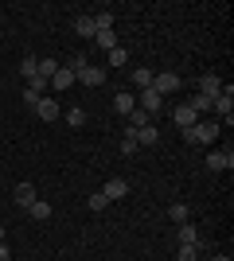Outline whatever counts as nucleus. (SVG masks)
I'll return each mask as SVG.
<instances>
[{
  "instance_id": "obj_27",
  "label": "nucleus",
  "mask_w": 234,
  "mask_h": 261,
  "mask_svg": "<svg viewBox=\"0 0 234 261\" xmlns=\"http://www.w3.org/2000/svg\"><path fill=\"white\" fill-rule=\"evenodd\" d=\"M195 253H199V246H179V250H176V261H195Z\"/></svg>"
},
{
  "instance_id": "obj_25",
  "label": "nucleus",
  "mask_w": 234,
  "mask_h": 261,
  "mask_svg": "<svg viewBox=\"0 0 234 261\" xmlns=\"http://www.w3.org/2000/svg\"><path fill=\"white\" fill-rule=\"evenodd\" d=\"M129 63V51H125V47H113L110 51V66H125Z\"/></svg>"
},
{
  "instance_id": "obj_21",
  "label": "nucleus",
  "mask_w": 234,
  "mask_h": 261,
  "mask_svg": "<svg viewBox=\"0 0 234 261\" xmlns=\"http://www.w3.org/2000/svg\"><path fill=\"white\" fill-rule=\"evenodd\" d=\"M67 121H70V129H82V125H86V109H82V106H70Z\"/></svg>"
},
{
  "instance_id": "obj_4",
  "label": "nucleus",
  "mask_w": 234,
  "mask_h": 261,
  "mask_svg": "<svg viewBox=\"0 0 234 261\" xmlns=\"http://www.w3.org/2000/svg\"><path fill=\"white\" fill-rule=\"evenodd\" d=\"M35 199H39V195H35V187H32V184H16V191H12V203H16L20 211H28Z\"/></svg>"
},
{
  "instance_id": "obj_35",
  "label": "nucleus",
  "mask_w": 234,
  "mask_h": 261,
  "mask_svg": "<svg viewBox=\"0 0 234 261\" xmlns=\"http://www.w3.org/2000/svg\"><path fill=\"white\" fill-rule=\"evenodd\" d=\"M4 246H8V242H0V250H4Z\"/></svg>"
},
{
  "instance_id": "obj_22",
  "label": "nucleus",
  "mask_w": 234,
  "mask_h": 261,
  "mask_svg": "<svg viewBox=\"0 0 234 261\" xmlns=\"http://www.w3.org/2000/svg\"><path fill=\"white\" fill-rule=\"evenodd\" d=\"M86 66H90V59L82 51H74V55H70V63H67V70H70V74H78V70H86Z\"/></svg>"
},
{
  "instance_id": "obj_9",
  "label": "nucleus",
  "mask_w": 234,
  "mask_h": 261,
  "mask_svg": "<svg viewBox=\"0 0 234 261\" xmlns=\"http://www.w3.org/2000/svg\"><path fill=\"white\" fill-rule=\"evenodd\" d=\"M74 78L82 86H101V82H106V70H101V66H86V70H78Z\"/></svg>"
},
{
  "instance_id": "obj_28",
  "label": "nucleus",
  "mask_w": 234,
  "mask_h": 261,
  "mask_svg": "<svg viewBox=\"0 0 234 261\" xmlns=\"http://www.w3.org/2000/svg\"><path fill=\"white\" fill-rule=\"evenodd\" d=\"M137 148H141V144H137V137H133V133H125V141H121V152H125V156H133Z\"/></svg>"
},
{
  "instance_id": "obj_11",
  "label": "nucleus",
  "mask_w": 234,
  "mask_h": 261,
  "mask_svg": "<svg viewBox=\"0 0 234 261\" xmlns=\"http://www.w3.org/2000/svg\"><path fill=\"white\" fill-rule=\"evenodd\" d=\"M176 238H179V246H199V230H195V222H179Z\"/></svg>"
},
{
  "instance_id": "obj_1",
  "label": "nucleus",
  "mask_w": 234,
  "mask_h": 261,
  "mask_svg": "<svg viewBox=\"0 0 234 261\" xmlns=\"http://www.w3.org/2000/svg\"><path fill=\"white\" fill-rule=\"evenodd\" d=\"M219 137V121H195L191 125V144H215Z\"/></svg>"
},
{
  "instance_id": "obj_29",
  "label": "nucleus",
  "mask_w": 234,
  "mask_h": 261,
  "mask_svg": "<svg viewBox=\"0 0 234 261\" xmlns=\"http://www.w3.org/2000/svg\"><path fill=\"white\" fill-rule=\"evenodd\" d=\"M20 74H23V78H35V59H32V55H23V63H20Z\"/></svg>"
},
{
  "instance_id": "obj_13",
  "label": "nucleus",
  "mask_w": 234,
  "mask_h": 261,
  "mask_svg": "<svg viewBox=\"0 0 234 261\" xmlns=\"http://www.w3.org/2000/svg\"><path fill=\"white\" fill-rule=\"evenodd\" d=\"M74 32L82 35V39H94V35H98V23H94V16H78V20H74Z\"/></svg>"
},
{
  "instance_id": "obj_31",
  "label": "nucleus",
  "mask_w": 234,
  "mask_h": 261,
  "mask_svg": "<svg viewBox=\"0 0 234 261\" xmlns=\"http://www.w3.org/2000/svg\"><path fill=\"white\" fill-rule=\"evenodd\" d=\"M39 98H43V94H35V90H28V86H23V101H28V106H39Z\"/></svg>"
},
{
  "instance_id": "obj_2",
  "label": "nucleus",
  "mask_w": 234,
  "mask_h": 261,
  "mask_svg": "<svg viewBox=\"0 0 234 261\" xmlns=\"http://www.w3.org/2000/svg\"><path fill=\"white\" fill-rule=\"evenodd\" d=\"M179 86H184V78H179V74H172V70H164V74H156V78H152V90L160 94V98H168V94H176Z\"/></svg>"
},
{
  "instance_id": "obj_23",
  "label": "nucleus",
  "mask_w": 234,
  "mask_h": 261,
  "mask_svg": "<svg viewBox=\"0 0 234 261\" xmlns=\"http://www.w3.org/2000/svg\"><path fill=\"white\" fill-rule=\"evenodd\" d=\"M94 23H98V32H113V12H98Z\"/></svg>"
},
{
  "instance_id": "obj_12",
  "label": "nucleus",
  "mask_w": 234,
  "mask_h": 261,
  "mask_svg": "<svg viewBox=\"0 0 234 261\" xmlns=\"http://www.w3.org/2000/svg\"><path fill=\"white\" fill-rule=\"evenodd\" d=\"M172 117H176V125H179V129H191V125L199 121V113H195L191 106H176V113H172Z\"/></svg>"
},
{
  "instance_id": "obj_34",
  "label": "nucleus",
  "mask_w": 234,
  "mask_h": 261,
  "mask_svg": "<svg viewBox=\"0 0 234 261\" xmlns=\"http://www.w3.org/2000/svg\"><path fill=\"white\" fill-rule=\"evenodd\" d=\"M0 242H4V226H0Z\"/></svg>"
},
{
  "instance_id": "obj_17",
  "label": "nucleus",
  "mask_w": 234,
  "mask_h": 261,
  "mask_svg": "<svg viewBox=\"0 0 234 261\" xmlns=\"http://www.w3.org/2000/svg\"><path fill=\"white\" fill-rule=\"evenodd\" d=\"M70 82H74V74H70L67 66H59V70H55V78H51L47 86H55V90H70Z\"/></svg>"
},
{
  "instance_id": "obj_26",
  "label": "nucleus",
  "mask_w": 234,
  "mask_h": 261,
  "mask_svg": "<svg viewBox=\"0 0 234 261\" xmlns=\"http://www.w3.org/2000/svg\"><path fill=\"white\" fill-rule=\"evenodd\" d=\"M188 106L195 109V113H207V109H211V98H203V94H195V98H191Z\"/></svg>"
},
{
  "instance_id": "obj_14",
  "label": "nucleus",
  "mask_w": 234,
  "mask_h": 261,
  "mask_svg": "<svg viewBox=\"0 0 234 261\" xmlns=\"http://www.w3.org/2000/svg\"><path fill=\"white\" fill-rule=\"evenodd\" d=\"M152 78H156V70L137 66V70H133V86H137V90H152Z\"/></svg>"
},
{
  "instance_id": "obj_16",
  "label": "nucleus",
  "mask_w": 234,
  "mask_h": 261,
  "mask_svg": "<svg viewBox=\"0 0 234 261\" xmlns=\"http://www.w3.org/2000/svg\"><path fill=\"white\" fill-rule=\"evenodd\" d=\"M168 218H172L176 226H179V222H191V207H188V203H172V207H168Z\"/></svg>"
},
{
  "instance_id": "obj_8",
  "label": "nucleus",
  "mask_w": 234,
  "mask_h": 261,
  "mask_svg": "<svg viewBox=\"0 0 234 261\" xmlns=\"http://www.w3.org/2000/svg\"><path fill=\"white\" fill-rule=\"evenodd\" d=\"M207 168L211 172H226V168H234V152L226 148V152H211L207 156Z\"/></svg>"
},
{
  "instance_id": "obj_24",
  "label": "nucleus",
  "mask_w": 234,
  "mask_h": 261,
  "mask_svg": "<svg viewBox=\"0 0 234 261\" xmlns=\"http://www.w3.org/2000/svg\"><path fill=\"white\" fill-rule=\"evenodd\" d=\"M86 207H90V211H106V207H110V199L101 195V191H94V195L86 199Z\"/></svg>"
},
{
  "instance_id": "obj_32",
  "label": "nucleus",
  "mask_w": 234,
  "mask_h": 261,
  "mask_svg": "<svg viewBox=\"0 0 234 261\" xmlns=\"http://www.w3.org/2000/svg\"><path fill=\"white\" fill-rule=\"evenodd\" d=\"M0 261H12V257H8V246H4V250H0Z\"/></svg>"
},
{
  "instance_id": "obj_10",
  "label": "nucleus",
  "mask_w": 234,
  "mask_h": 261,
  "mask_svg": "<svg viewBox=\"0 0 234 261\" xmlns=\"http://www.w3.org/2000/svg\"><path fill=\"white\" fill-rule=\"evenodd\" d=\"M223 86H226V82H223L219 74H203V78H199V94H203V98H215Z\"/></svg>"
},
{
  "instance_id": "obj_6",
  "label": "nucleus",
  "mask_w": 234,
  "mask_h": 261,
  "mask_svg": "<svg viewBox=\"0 0 234 261\" xmlns=\"http://www.w3.org/2000/svg\"><path fill=\"white\" fill-rule=\"evenodd\" d=\"M35 113H39V121H59V117H63V109H59V101H55V98H39Z\"/></svg>"
},
{
  "instance_id": "obj_20",
  "label": "nucleus",
  "mask_w": 234,
  "mask_h": 261,
  "mask_svg": "<svg viewBox=\"0 0 234 261\" xmlns=\"http://www.w3.org/2000/svg\"><path fill=\"white\" fill-rule=\"evenodd\" d=\"M94 43H98L101 51H113V47H121V43H117V32H98V35H94Z\"/></svg>"
},
{
  "instance_id": "obj_18",
  "label": "nucleus",
  "mask_w": 234,
  "mask_h": 261,
  "mask_svg": "<svg viewBox=\"0 0 234 261\" xmlns=\"http://www.w3.org/2000/svg\"><path fill=\"white\" fill-rule=\"evenodd\" d=\"M28 215H32L35 222H47V218H51V203H43V199H35L32 207H28Z\"/></svg>"
},
{
  "instance_id": "obj_30",
  "label": "nucleus",
  "mask_w": 234,
  "mask_h": 261,
  "mask_svg": "<svg viewBox=\"0 0 234 261\" xmlns=\"http://www.w3.org/2000/svg\"><path fill=\"white\" fill-rule=\"evenodd\" d=\"M28 90H35V94H43V90H47V82H43L39 74H35V78H28Z\"/></svg>"
},
{
  "instance_id": "obj_7",
  "label": "nucleus",
  "mask_w": 234,
  "mask_h": 261,
  "mask_svg": "<svg viewBox=\"0 0 234 261\" xmlns=\"http://www.w3.org/2000/svg\"><path fill=\"white\" fill-rule=\"evenodd\" d=\"M113 109H117L121 117H129V113L137 109V94H133V90H121V94L113 98Z\"/></svg>"
},
{
  "instance_id": "obj_3",
  "label": "nucleus",
  "mask_w": 234,
  "mask_h": 261,
  "mask_svg": "<svg viewBox=\"0 0 234 261\" xmlns=\"http://www.w3.org/2000/svg\"><path fill=\"white\" fill-rule=\"evenodd\" d=\"M137 109H145L148 117H156V113L164 109V98H160L156 90H141V94H137Z\"/></svg>"
},
{
  "instance_id": "obj_15",
  "label": "nucleus",
  "mask_w": 234,
  "mask_h": 261,
  "mask_svg": "<svg viewBox=\"0 0 234 261\" xmlns=\"http://www.w3.org/2000/svg\"><path fill=\"white\" fill-rule=\"evenodd\" d=\"M55 70H59L55 59H35V74L43 78V82H51V78H55Z\"/></svg>"
},
{
  "instance_id": "obj_33",
  "label": "nucleus",
  "mask_w": 234,
  "mask_h": 261,
  "mask_svg": "<svg viewBox=\"0 0 234 261\" xmlns=\"http://www.w3.org/2000/svg\"><path fill=\"white\" fill-rule=\"evenodd\" d=\"M211 261H230V257H226V253H215V257Z\"/></svg>"
},
{
  "instance_id": "obj_19",
  "label": "nucleus",
  "mask_w": 234,
  "mask_h": 261,
  "mask_svg": "<svg viewBox=\"0 0 234 261\" xmlns=\"http://www.w3.org/2000/svg\"><path fill=\"white\" fill-rule=\"evenodd\" d=\"M133 137H137V144L145 148V144H156V141H160V129H156V125H145V129L133 133Z\"/></svg>"
},
{
  "instance_id": "obj_5",
  "label": "nucleus",
  "mask_w": 234,
  "mask_h": 261,
  "mask_svg": "<svg viewBox=\"0 0 234 261\" xmlns=\"http://www.w3.org/2000/svg\"><path fill=\"white\" fill-rule=\"evenodd\" d=\"M101 195L110 199V203H113V199H125V195H129V184H125L121 175H113V179H106V187H101Z\"/></svg>"
}]
</instances>
